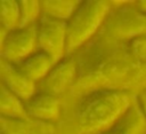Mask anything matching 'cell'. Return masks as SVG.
I'll return each instance as SVG.
<instances>
[{"mask_svg": "<svg viewBox=\"0 0 146 134\" xmlns=\"http://www.w3.org/2000/svg\"><path fill=\"white\" fill-rule=\"evenodd\" d=\"M131 108L129 94L122 90L98 89L87 95L79 104L76 120L83 134L106 132Z\"/></svg>", "mask_w": 146, "mask_h": 134, "instance_id": "1", "label": "cell"}, {"mask_svg": "<svg viewBox=\"0 0 146 134\" xmlns=\"http://www.w3.org/2000/svg\"><path fill=\"white\" fill-rule=\"evenodd\" d=\"M110 7L105 1H83L67 24V53L86 44L105 21Z\"/></svg>", "mask_w": 146, "mask_h": 134, "instance_id": "2", "label": "cell"}, {"mask_svg": "<svg viewBox=\"0 0 146 134\" xmlns=\"http://www.w3.org/2000/svg\"><path fill=\"white\" fill-rule=\"evenodd\" d=\"M39 50L49 55L55 63L65 58L67 54V24L66 22L42 15L36 22Z\"/></svg>", "mask_w": 146, "mask_h": 134, "instance_id": "3", "label": "cell"}, {"mask_svg": "<svg viewBox=\"0 0 146 134\" xmlns=\"http://www.w3.org/2000/svg\"><path fill=\"white\" fill-rule=\"evenodd\" d=\"M38 50L36 24L21 26L18 29L8 31L6 37H2V58L10 63L18 64Z\"/></svg>", "mask_w": 146, "mask_h": 134, "instance_id": "4", "label": "cell"}, {"mask_svg": "<svg viewBox=\"0 0 146 134\" xmlns=\"http://www.w3.org/2000/svg\"><path fill=\"white\" fill-rule=\"evenodd\" d=\"M78 74V64L73 57H65L55 63L48 76L42 80L43 92L58 95L66 90L75 80Z\"/></svg>", "mask_w": 146, "mask_h": 134, "instance_id": "5", "label": "cell"}, {"mask_svg": "<svg viewBox=\"0 0 146 134\" xmlns=\"http://www.w3.org/2000/svg\"><path fill=\"white\" fill-rule=\"evenodd\" d=\"M1 78L2 85L24 102L30 100L36 93L35 82L24 74L16 64L3 58L1 60Z\"/></svg>", "mask_w": 146, "mask_h": 134, "instance_id": "6", "label": "cell"}, {"mask_svg": "<svg viewBox=\"0 0 146 134\" xmlns=\"http://www.w3.org/2000/svg\"><path fill=\"white\" fill-rule=\"evenodd\" d=\"M27 116L32 119L48 123L57 120L59 117L58 98L47 92H36L30 100L25 102Z\"/></svg>", "mask_w": 146, "mask_h": 134, "instance_id": "7", "label": "cell"}, {"mask_svg": "<svg viewBox=\"0 0 146 134\" xmlns=\"http://www.w3.org/2000/svg\"><path fill=\"white\" fill-rule=\"evenodd\" d=\"M114 30L122 36L145 37L146 36V14L135 8H121L116 14Z\"/></svg>", "mask_w": 146, "mask_h": 134, "instance_id": "8", "label": "cell"}, {"mask_svg": "<svg viewBox=\"0 0 146 134\" xmlns=\"http://www.w3.org/2000/svg\"><path fill=\"white\" fill-rule=\"evenodd\" d=\"M16 65L24 74H26L31 80L35 82L38 80L42 81L48 76V73L55 65V62L49 55L41 50H38Z\"/></svg>", "mask_w": 146, "mask_h": 134, "instance_id": "9", "label": "cell"}, {"mask_svg": "<svg viewBox=\"0 0 146 134\" xmlns=\"http://www.w3.org/2000/svg\"><path fill=\"white\" fill-rule=\"evenodd\" d=\"M2 134H51L52 127L48 123L27 118L1 117Z\"/></svg>", "mask_w": 146, "mask_h": 134, "instance_id": "10", "label": "cell"}, {"mask_svg": "<svg viewBox=\"0 0 146 134\" xmlns=\"http://www.w3.org/2000/svg\"><path fill=\"white\" fill-rule=\"evenodd\" d=\"M145 117L139 109L133 107L108 131L106 134H143Z\"/></svg>", "mask_w": 146, "mask_h": 134, "instance_id": "11", "label": "cell"}, {"mask_svg": "<svg viewBox=\"0 0 146 134\" xmlns=\"http://www.w3.org/2000/svg\"><path fill=\"white\" fill-rule=\"evenodd\" d=\"M0 111L5 118H27L25 102L17 95L10 92L5 85L1 84V97H0Z\"/></svg>", "mask_w": 146, "mask_h": 134, "instance_id": "12", "label": "cell"}, {"mask_svg": "<svg viewBox=\"0 0 146 134\" xmlns=\"http://www.w3.org/2000/svg\"><path fill=\"white\" fill-rule=\"evenodd\" d=\"M40 3H41L42 15L66 23L70 21V18L73 16L74 11L80 5V2L78 1H59V0H47Z\"/></svg>", "mask_w": 146, "mask_h": 134, "instance_id": "13", "label": "cell"}, {"mask_svg": "<svg viewBox=\"0 0 146 134\" xmlns=\"http://www.w3.org/2000/svg\"><path fill=\"white\" fill-rule=\"evenodd\" d=\"M21 8L17 1L1 2V23L7 31L18 29L21 26Z\"/></svg>", "mask_w": 146, "mask_h": 134, "instance_id": "14", "label": "cell"}, {"mask_svg": "<svg viewBox=\"0 0 146 134\" xmlns=\"http://www.w3.org/2000/svg\"><path fill=\"white\" fill-rule=\"evenodd\" d=\"M21 8V26L36 24L42 16L41 3L39 1H18ZM19 26V27H21Z\"/></svg>", "mask_w": 146, "mask_h": 134, "instance_id": "15", "label": "cell"}, {"mask_svg": "<svg viewBox=\"0 0 146 134\" xmlns=\"http://www.w3.org/2000/svg\"><path fill=\"white\" fill-rule=\"evenodd\" d=\"M138 103H139V110L141 111L143 116L146 118V89L139 94Z\"/></svg>", "mask_w": 146, "mask_h": 134, "instance_id": "16", "label": "cell"}, {"mask_svg": "<svg viewBox=\"0 0 146 134\" xmlns=\"http://www.w3.org/2000/svg\"><path fill=\"white\" fill-rule=\"evenodd\" d=\"M137 7L139 8V10H140V11H143V13H145V14H146V1L138 2V3H137Z\"/></svg>", "mask_w": 146, "mask_h": 134, "instance_id": "17", "label": "cell"}]
</instances>
